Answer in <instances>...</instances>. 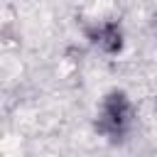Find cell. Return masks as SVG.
Returning <instances> with one entry per match:
<instances>
[{"instance_id":"obj_1","label":"cell","mask_w":157,"mask_h":157,"mask_svg":"<svg viewBox=\"0 0 157 157\" xmlns=\"http://www.w3.org/2000/svg\"><path fill=\"white\" fill-rule=\"evenodd\" d=\"M132 115H135V108L128 93L120 88H113L98 103L96 120H93L96 132L103 137H125L132 125Z\"/></svg>"},{"instance_id":"obj_2","label":"cell","mask_w":157,"mask_h":157,"mask_svg":"<svg viewBox=\"0 0 157 157\" xmlns=\"http://www.w3.org/2000/svg\"><path fill=\"white\" fill-rule=\"evenodd\" d=\"M86 39L91 47H96L101 54L105 56H115L123 52L125 47V32L123 25L118 20H103V22H93L91 27H86Z\"/></svg>"}]
</instances>
